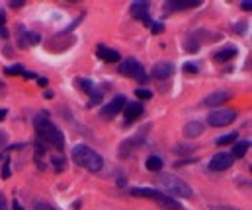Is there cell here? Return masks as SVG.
Returning <instances> with one entry per match:
<instances>
[{
    "label": "cell",
    "instance_id": "6",
    "mask_svg": "<svg viewBox=\"0 0 252 210\" xmlns=\"http://www.w3.org/2000/svg\"><path fill=\"white\" fill-rule=\"evenodd\" d=\"M119 72H121L123 76H129V78H135V80H141V82L147 80V74H145V70H143V66H141V63H139L137 59L123 61V63L119 65Z\"/></svg>",
    "mask_w": 252,
    "mask_h": 210
},
{
    "label": "cell",
    "instance_id": "29",
    "mask_svg": "<svg viewBox=\"0 0 252 210\" xmlns=\"http://www.w3.org/2000/svg\"><path fill=\"white\" fill-rule=\"evenodd\" d=\"M240 8L248 12V10H252V4H250V2H242V4H240Z\"/></svg>",
    "mask_w": 252,
    "mask_h": 210
},
{
    "label": "cell",
    "instance_id": "7",
    "mask_svg": "<svg viewBox=\"0 0 252 210\" xmlns=\"http://www.w3.org/2000/svg\"><path fill=\"white\" fill-rule=\"evenodd\" d=\"M233 156L231 154H225V152H221V154H215L213 158H211V162H209V169L211 171H225V169H229L231 165H233Z\"/></svg>",
    "mask_w": 252,
    "mask_h": 210
},
{
    "label": "cell",
    "instance_id": "9",
    "mask_svg": "<svg viewBox=\"0 0 252 210\" xmlns=\"http://www.w3.org/2000/svg\"><path fill=\"white\" fill-rule=\"evenodd\" d=\"M172 74H174V65L168 61H161L153 66V78H157V80H166Z\"/></svg>",
    "mask_w": 252,
    "mask_h": 210
},
{
    "label": "cell",
    "instance_id": "15",
    "mask_svg": "<svg viewBox=\"0 0 252 210\" xmlns=\"http://www.w3.org/2000/svg\"><path fill=\"white\" fill-rule=\"evenodd\" d=\"M236 55V47H225V49H221V51H217L215 55H213V59L217 61V63H225V61H231L233 57Z\"/></svg>",
    "mask_w": 252,
    "mask_h": 210
},
{
    "label": "cell",
    "instance_id": "5",
    "mask_svg": "<svg viewBox=\"0 0 252 210\" xmlns=\"http://www.w3.org/2000/svg\"><path fill=\"white\" fill-rule=\"evenodd\" d=\"M234 119H236V111L234 109H215V111L209 113L207 125H211L215 129H221V127L231 125Z\"/></svg>",
    "mask_w": 252,
    "mask_h": 210
},
{
    "label": "cell",
    "instance_id": "18",
    "mask_svg": "<svg viewBox=\"0 0 252 210\" xmlns=\"http://www.w3.org/2000/svg\"><path fill=\"white\" fill-rule=\"evenodd\" d=\"M233 140H236V132H229V134H223V136H219L215 142L219 144V146H227V144H231Z\"/></svg>",
    "mask_w": 252,
    "mask_h": 210
},
{
    "label": "cell",
    "instance_id": "22",
    "mask_svg": "<svg viewBox=\"0 0 252 210\" xmlns=\"http://www.w3.org/2000/svg\"><path fill=\"white\" fill-rule=\"evenodd\" d=\"M135 94H137V97H139V99H149V97H153V92H151V90H145V88L137 90Z\"/></svg>",
    "mask_w": 252,
    "mask_h": 210
},
{
    "label": "cell",
    "instance_id": "27",
    "mask_svg": "<svg viewBox=\"0 0 252 210\" xmlns=\"http://www.w3.org/2000/svg\"><path fill=\"white\" fill-rule=\"evenodd\" d=\"M0 210H8V202H6L4 194H0Z\"/></svg>",
    "mask_w": 252,
    "mask_h": 210
},
{
    "label": "cell",
    "instance_id": "14",
    "mask_svg": "<svg viewBox=\"0 0 252 210\" xmlns=\"http://www.w3.org/2000/svg\"><path fill=\"white\" fill-rule=\"evenodd\" d=\"M203 132V123L201 121H190L184 127V136L186 138H198Z\"/></svg>",
    "mask_w": 252,
    "mask_h": 210
},
{
    "label": "cell",
    "instance_id": "30",
    "mask_svg": "<svg viewBox=\"0 0 252 210\" xmlns=\"http://www.w3.org/2000/svg\"><path fill=\"white\" fill-rule=\"evenodd\" d=\"M12 208H14V210H24V208H22V204H20L18 200H14V202H12Z\"/></svg>",
    "mask_w": 252,
    "mask_h": 210
},
{
    "label": "cell",
    "instance_id": "2",
    "mask_svg": "<svg viewBox=\"0 0 252 210\" xmlns=\"http://www.w3.org/2000/svg\"><path fill=\"white\" fill-rule=\"evenodd\" d=\"M72 160H74L76 165H80V167H84V169H88L92 173H96V171H100L104 167L102 156L96 150H92L90 146H86V144H76L72 148Z\"/></svg>",
    "mask_w": 252,
    "mask_h": 210
},
{
    "label": "cell",
    "instance_id": "8",
    "mask_svg": "<svg viewBox=\"0 0 252 210\" xmlns=\"http://www.w3.org/2000/svg\"><path fill=\"white\" fill-rule=\"evenodd\" d=\"M123 107H125V97H123V96H115L109 103H106V105H104V109H102V117L111 119V117H115L119 111H123Z\"/></svg>",
    "mask_w": 252,
    "mask_h": 210
},
{
    "label": "cell",
    "instance_id": "16",
    "mask_svg": "<svg viewBox=\"0 0 252 210\" xmlns=\"http://www.w3.org/2000/svg\"><path fill=\"white\" fill-rule=\"evenodd\" d=\"M248 148H250V142H248V140L236 142L234 148H233V156H234V158H242V156L248 152Z\"/></svg>",
    "mask_w": 252,
    "mask_h": 210
},
{
    "label": "cell",
    "instance_id": "24",
    "mask_svg": "<svg viewBox=\"0 0 252 210\" xmlns=\"http://www.w3.org/2000/svg\"><path fill=\"white\" fill-rule=\"evenodd\" d=\"M4 72H6L8 76H10V74H12V76H14V74H24V70H22L20 66H10V68H6Z\"/></svg>",
    "mask_w": 252,
    "mask_h": 210
},
{
    "label": "cell",
    "instance_id": "33",
    "mask_svg": "<svg viewBox=\"0 0 252 210\" xmlns=\"http://www.w3.org/2000/svg\"><path fill=\"white\" fill-rule=\"evenodd\" d=\"M10 6H14V8H20V6H22V2H10Z\"/></svg>",
    "mask_w": 252,
    "mask_h": 210
},
{
    "label": "cell",
    "instance_id": "34",
    "mask_svg": "<svg viewBox=\"0 0 252 210\" xmlns=\"http://www.w3.org/2000/svg\"><path fill=\"white\" fill-rule=\"evenodd\" d=\"M2 22H4V16H2V14H0V24H2Z\"/></svg>",
    "mask_w": 252,
    "mask_h": 210
},
{
    "label": "cell",
    "instance_id": "28",
    "mask_svg": "<svg viewBox=\"0 0 252 210\" xmlns=\"http://www.w3.org/2000/svg\"><path fill=\"white\" fill-rule=\"evenodd\" d=\"M184 70H186V72H198V66H196V65H186Z\"/></svg>",
    "mask_w": 252,
    "mask_h": 210
},
{
    "label": "cell",
    "instance_id": "21",
    "mask_svg": "<svg viewBox=\"0 0 252 210\" xmlns=\"http://www.w3.org/2000/svg\"><path fill=\"white\" fill-rule=\"evenodd\" d=\"M36 210H57V208L51 206V204L45 202V200H37V202H36Z\"/></svg>",
    "mask_w": 252,
    "mask_h": 210
},
{
    "label": "cell",
    "instance_id": "11",
    "mask_svg": "<svg viewBox=\"0 0 252 210\" xmlns=\"http://www.w3.org/2000/svg\"><path fill=\"white\" fill-rule=\"evenodd\" d=\"M229 97H231L229 92H215V94H209V96L203 99V103H205L207 107H219V105H223L225 101H229Z\"/></svg>",
    "mask_w": 252,
    "mask_h": 210
},
{
    "label": "cell",
    "instance_id": "19",
    "mask_svg": "<svg viewBox=\"0 0 252 210\" xmlns=\"http://www.w3.org/2000/svg\"><path fill=\"white\" fill-rule=\"evenodd\" d=\"M199 2H170V4H166V8H178V10H182V8H196Z\"/></svg>",
    "mask_w": 252,
    "mask_h": 210
},
{
    "label": "cell",
    "instance_id": "3",
    "mask_svg": "<svg viewBox=\"0 0 252 210\" xmlns=\"http://www.w3.org/2000/svg\"><path fill=\"white\" fill-rule=\"evenodd\" d=\"M131 194H133V196L151 198V200L159 202L162 208H168V210H182V204H180V202H176L172 196H168V194H164L162 191L153 189V187H137V189H131Z\"/></svg>",
    "mask_w": 252,
    "mask_h": 210
},
{
    "label": "cell",
    "instance_id": "10",
    "mask_svg": "<svg viewBox=\"0 0 252 210\" xmlns=\"http://www.w3.org/2000/svg\"><path fill=\"white\" fill-rule=\"evenodd\" d=\"M143 109H145V107H143L139 101L125 103V107H123V117H125V121H127V123L137 121V119L143 115Z\"/></svg>",
    "mask_w": 252,
    "mask_h": 210
},
{
    "label": "cell",
    "instance_id": "26",
    "mask_svg": "<svg viewBox=\"0 0 252 210\" xmlns=\"http://www.w3.org/2000/svg\"><path fill=\"white\" fill-rule=\"evenodd\" d=\"M2 177H4V179H8V177H10V163H8V162H6V163H4V167H2Z\"/></svg>",
    "mask_w": 252,
    "mask_h": 210
},
{
    "label": "cell",
    "instance_id": "32",
    "mask_svg": "<svg viewBox=\"0 0 252 210\" xmlns=\"http://www.w3.org/2000/svg\"><path fill=\"white\" fill-rule=\"evenodd\" d=\"M37 82H39V86H47V78H39Z\"/></svg>",
    "mask_w": 252,
    "mask_h": 210
},
{
    "label": "cell",
    "instance_id": "13",
    "mask_svg": "<svg viewBox=\"0 0 252 210\" xmlns=\"http://www.w3.org/2000/svg\"><path fill=\"white\" fill-rule=\"evenodd\" d=\"M96 55H98L102 61H106V63H117V61H119V53L113 51V49H109V47H106V45H98Z\"/></svg>",
    "mask_w": 252,
    "mask_h": 210
},
{
    "label": "cell",
    "instance_id": "23",
    "mask_svg": "<svg viewBox=\"0 0 252 210\" xmlns=\"http://www.w3.org/2000/svg\"><path fill=\"white\" fill-rule=\"evenodd\" d=\"M149 26H151L153 33H162V32H164V26H162V24H159V22H151Z\"/></svg>",
    "mask_w": 252,
    "mask_h": 210
},
{
    "label": "cell",
    "instance_id": "25",
    "mask_svg": "<svg viewBox=\"0 0 252 210\" xmlns=\"http://www.w3.org/2000/svg\"><path fill=\"white\" fill-rule=\"evenodd\" d=\"M194 150H196L194 146H178V148H176L178 154H190V152H194Z\"/></svg>",
    "mask_w": 252,
    "mask_h": 210
},
{
    "label": "cell",
    "instance_id": "17",
    "mask_svg": "<svg viewBox=\"0 0 252 210\" xmlns=\"http://www.w3.org/2000/svg\"><path fill=\"white\" fill-rule=\"evenodd\" d=\"M145 165H147L149 171H161V169H162V160H161L159 156H151V158L145 162Z\"/></svg>",
    "mask_w": 252,
    "mask_h": 210
},
{
    "label": "cell",
    "instance_id": "31",
    "mask_svg": "<svg viewBox=\"0 0 252 210\" xmlns=\"http://www.w3.org/2000/svg\"><path fill=\"white\" fill-rule=\"evenodd\" d=\"M4 117H6V109H0V121H4Z\"/></svg>",
    "mask_w": 252,
    "mask_h": 210
},
{
    "label": "cell",
    "instance_id": "1",
    "mask_svg": "<svg viewBox=\"0 0 252 210\" xmlns=\"http://www.w3.org/2000/svg\"><path fill=\"white\" fill-rule=\"evenodd\" d=\"M34 127H36V132H37V136H39L41 140H45L47 144L55 146L59 152L65 148V136H63V132L49 121L47 115L39 113V115L34 119Z\"/></svg>",
    "mask_w": 252,
    "mask_h": 210
},
{
    "label": "cell",
    "instance_id": "35",
    "mask_svg": "<svg viewBox=\"0 0 252 210\" xmlns=\"http://www.w3.org/2000/svg\"><path fill=\"white\" fill-rule=\"evenodd\" d=\"M4 88V84H2V80H0V90H2Z\"/></svg>",
    "mask_w": 252,
    "mask_h": 210
},
{
    "label": "cell",
    "instance_id": "20",
    "mask_svg": "<svg viewBox=\"0 0 252 210\" xmlns=\"http://www.w3.org/2000/svg\"><path fill=\"white\" fill-rule=\"evenodd\" d=\"M78 86H80V88H84V92H86V94H96V92H94V84H92V82H88V80H84V78H80V80H78Z\"/></svg>",
    "mask_w": 252,
    "mask_h": 210
},
{
    "label": "cell",
    "instance_id": "4",
    "mask_svg": "<svg viewBox=\"0 0 252 210\" xmlns=\"http://www.w3.org/2000/svg\"><path fill=\"white\" fill-rule=\"evenodd\" d=\"M159 183L162 185L164 191H168V193H172V194H176V196H184V198H190V196H192L190 185H188L184 179H180V177H176V175H172V173L161 175V177H159Z\"/></svg>",
    "mask_w": 252,
    "mask_h": 210
},
{
    "label": "cell",
    "instance_id": "12",
    "mask_svg": "<svg viewBox=\"0 0 252 210\" xmlns=\"http://www.w3.org/2000/svg\"><path fill=\"white\" fill-rule=\"evenodd\" d=\"M131 14H133V18L143 20L147 26L151 24V20L147 18L149 16V4L147 2H135V4H131Z\"/></svg>",
    "mask_w": 252,
    "mask_h": 210
}]
</instances>
